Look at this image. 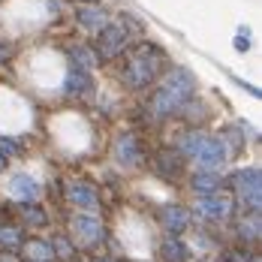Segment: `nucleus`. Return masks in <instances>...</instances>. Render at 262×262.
Masks as SVG:
<instances>
[{"label": "nucleus", "instance_id": "nucleus-1", "mask_svg": "<svg viewBox=\"0 0 262 262\" xmlns=\"http://www.w3.org/2000/svg\"><path fill=\"white\" fill-rule=\"evenodd\" d=\"M190 94H193V76L184 67H172L163 76V84H160V91L151 100V112L157 118H169V115L181 112L184 105H187Z\"/></svg>", "mask_w": 262, "mask_h": 262}, {"label": "nucleus", "instance_id": "nucleus-2", "mask_svg": "<svg viewBox=\"0 0 262 262\" xmlns=\"http://www.w3.org/2000/svg\"><path fill=\"white\" fill-rule=\"evenodd\" d=\"M160 73H163V52L157 46H151V42L136 46L130 52V57H127V63H124V81L130 88H136V91L154 84L160 79Z\"/></svg>", "mask_w": 262, "mask_h": 262}, {"label": "nucleus", "instance_id": "nucleus-3", "mask_svg": "<svg viewBox=\"0 0 262 262\" xmlns=\"http://www.w3.org/2000/svg\"><path fill=\"white\" fill-rule=\"evenodd\" d=\"M184 157L196 160L199 169L205 172H217L226 160V148L217 136H208V133H184L181 136V145H178Z\"/></svg>", "mask_w": 262, "mask_h": 262}, {"label": "nucleus", "instance_id": "nucleus-4", "mask_svg": "<svg viewBox=\"0 0 262 262\" xmlns=\"http://www.w3.org/2000/svg\"><path fill=\"white\" fill-rule=\"evenodd\" d=\"M235 196L247 211L262 208V175L259 169H241L235 175Z\"/></svg>", "mask_w": 262, "mask_h": 262}, {"label": "nucleus", "instance_id": "nucleus-5", "mask_svg": "<svg viewBox=\"0 0 262 262\" xmlns=\"http://www.w3.org/2000/svg\"><path fill=\"white\" fill-rule=\"evenodd\" d=\"M100 39H97V57H103V60H108V57H115V54L124 52V46H127V27H124V21H105V27L97 33Z\"/></svg>", "mask_w": 262, "mask_h": 262}, {"label": "nucleus", "instance_id": "nucleus-6", "mask_svg": "<svg viewBox=\"0 0 262 262\" xmlns=\"http://www.w3.org/2000/svg\"><path fill=\"white\" fill-rule=\"evenodd\" d=\"M73 232L79 238L84 247H97V244H103L105 238V229H103V220L94 214V211H84V214H76L73 217Z\"/></svg>", "mask_w": 262, "mask_h": 262}, {"label": "nucleus", "instance_id": "nucleus-7", "mask_svg": "<svg viewBox=\"0 0 262 262\" xmlns=\"http://www.w3.org/2000/svg\"><path fill=\"white\" fill-rule=\"evenodd\" d=\"M196 214L205 217V220H226L232 214V199L220 190L214 193H202V199L196 202Z\"/></svg>", "mask_w": 262, "mask_h": 262}, {"label": "nucleus", "instance_id": "nucleus-8", "mask_svg": "<svg viewBox=\"0 0 262 262\" xmlns=\"http://www.w3.org/2000/svg\"><path fill=\"white\" fill-rule=\"evenodd\" d=\"M67 199L81 211H97L100 208V196L97 187H91L88 181H70L67 184Z\"/></svg>", "mask_w": 262, "mask_h": 262}, {"label": "nucleus", "instance_id": "nucleus-9", "mask_svg": "<svg viewBox=\"0 0 262 262\" xmlns=\"http://www.w3.org/2000/svg\"><path fill=\"white\" fill-rule=\"evenodd\" d=\"M76 18H79V27H81V30L100 33V30L105 27V21H108V12H105L103 6H91V3H84V6H79Z\"/></svg>", "mask_w": 262, "mask_h": 262}, {"label": "nucleus", "instance_id": "nucleus-10", "mask_svg": "<svg viewBox=\"0 0 262 262\" xmlns=\"http://www.w3.org/2000/svg\"><path fill=\"white\" fill-rule=\"evenodd\" d=\"M160 220H163V229L169 235H181L187 229V223H190V211L181 208V205H166L160 211Z\"/></svg>", "mask_w": 262, "mask_h": 262}, {"label": "nucleus", "instance_id": "nucleus-11", "mask_svg": "<svg viewBox=\"0 0 262 262\" xmlns=\"http://www.w3.org/2000/svg\"><path fill=\"white\" fill-rule=\"evenodd\" d=\"M63 94H67V97H91V94H94L91 73L70 67V73H67V81H63Z\"/></svg>", "mask_w": 262, "mask_h": 262}, {"label": "nucleus", "instance_id": "nucleus-12", "mask_svg": "<svg viewBox=\"0 0 262 262\" xmlns=\"http://www.w3.org/2000/svg\"><path fill=\"white\" fill-rule=\"evenodd\" d=\"M9 196L18 202H36L39 199V184L33 181L30 175H15L9 181Z\"/></svg>", "mask_w": 262, "mask_h": 262}, {"label": "nucleus", "instance_id": "nucleus-13", "mask_svg": "<svg viewBox=\"0 0 262 262\" xmlns=\"http://www.w3.org/2000/svg\"><path fill=\"white\" fill-rule=\"evenodd\" d=\"M21 256L27 262H52L54 259V247L52 241H42V238H30V241H21Z\"/></svg>", "mask_w": 262, "mask_h": 262}, {"label": "nucleus", "instance_id": "nucleus-14", "mask_svg": "<svg viewBox=\"0 0 262 262\" xmlns=\"http://www.w3.org/2000/svg\"><path fill=\"white\" fill-rule=\"evenodd\" d=\"M115 157L121 160L124 166H136V163L142 160V148H139V142H136L133 133H124V136L115 142Z\"/></svg>", "mask_w": 262, "mask_h": 262}, {"label": "nucleus", "instance_id": "nucleus-15", "mask_svg": "<svg viewBox=\"0 0 262 262\" xmlns=\"http://www.w3.org/2000/svg\"><path fill=\"white\" fill-rule=\"evenodd\" d=\"M97 52L94 49H88V46H73L70 49V63L76 67V70H84V73H94V67H97Z\"/></svg>", "mask_w": 262, "mask_h": 262}, {"label": "nucleus", "instance_id": "nucleus-16", "mask_svg": "<svg viewBox=\"0 0 262 262\" xmlns=\"http://www.w3.org/2000/svg\"><path fill=\"white\" fill-rule=\"evenodd\" d=\"M262 229V220H259V211H247V217L238 220V235L247 238V241H256Z\"/></svg>", "mask_w": 262, "mask_h": 262}, {"label": "nucleus", "instance_id": "nucleus-17", "mask_svg": "<svg viewBox=\"0 0 262 262\" xmlns=\"http://www.w3.org/2000/svg\"><path fill=\"white\" fill-rule=\"evenodd\" d=\"M160 253H163L169 262H184V259H187V247L178 241V235H169V238H166V241L160 244Z\"/></svg>", "mask_w": 262, "mask_h": 262}, {"label": "nucleus", "instance_id": "nucleus-18", "mask_svg": "<svg viewBox=\"0 0 262 262\" xmlns=\"http://www.w3.org/2000/svg\"><path fill=\"white\" fill-rule=\"evenodd\" d=\"M193 190H196V193H214V190H220V178H217L214 172L199 169V175L193 178Z\"/></svg>", "mask_w": 262, "mask_h": 262}, {"label": "nucleus", "instance_id": "nucleus-19", "mask_svg": "<svg viewBox=\"0 0 262 262\" xmlns=\"http://www.w3.org/2000/svg\"><path fill=\"white\" fill-rule=\"evenodd\" d=\"M25 238L18 232V226H6V223H0V247H6V250H18V244H21Z\"/></svg>", "mask_w": 262, "mask_h": 262}, {"label": "nucleus", "instance_id": "nucleus-20", "mask_svg": "<svg viewBox=\"0 0 262 262\" xmlns=\"http://www.w3.org/2000/svg\"><path fill=\"white\" fill-rule=\"evenodd\" d=\"M21 217L27 226H46V211L33 202H21Z\"/></svg>", "mask_w": 262, "mask_h": 262}, {"label": "nucleus", "instance_id": "nucleus-21", "mask_svg": "<svg viewBox=\"0 0 262 262\" xmlns=\"http://www.w3.org/2000/svg\"><path fill=\"white\" fill-rule=\"evenodd\" d=\"M52 247H54V256H63V259H70L73 253H76V247H73V241H67L63 235H57L52 241Z\"/></svg>", "mask_w": 262, "mask_h": 262}, {"label": "nucleus", "instance_id": "nucleus-22", "mask_svg": "<svg viewBox=\"0 0 262 262\" xmlns=\"http://www.w3.org/2000/svg\"><path fill=\"white\" fill-rule=\"evenodd\" d=\"M160 169H166L169 175H175L178 172V160L172 157V154H160Z\"/></svg>", "mask_w": 262, "mask_h": 262}, {"label": "nucleus", "instance_id": "nucleus-23", "mask_svg": "<svg viewBox=\"0 0 262 262\" xmlns=\"http://www.w3.org/2000/svg\"><path fill=\"white\" fill-rule=\"evenodd\" d=\"M0 154L3 157H12V154H18V145L12 139H0Z\"/></svg>", "mask_w": 262, "mask_h": 262}, {"label": "nucleus", "instance_id": "nucleus-24", "mask_svg": "<svg viewBox=\"0 0 262 262\" xmlns=\"http://www.w3.org/2000/svg\"><path fill=\"white\" fill-rule=\"evenodd\" d=\"M0 262H18L15 256H6V253H0Z\"/></svg>", "mask_w": 262, "mask_h": 262}, {"label": "nucleus", "instance_id": "nucleus-25", "mask_svg": "<svg viewBox=\"0 0 262 262\" xmlns=\"http://www.w3.org/2000/svg\"><path fill=\"white\" fill-rule=\"evenodd\" d=\"M94 262H115V256H97Z\"/></svg>", "mask_w": 262, "mask_h": 262}, {"label": "nucleus", "instance_id": "nucleus-26", "mask_svg": "<svg viewBox=\"0 0 262 262\" xmlns=\"http://www.w3.org/2000/svg\"><path fill=\"white\" fill-rule=\"evenodd\" d=\"M3 169H6V157H3V154H0V172H3Z\"/></svg>", "mask_w": 262, "mask_h": 262}]
</instances>
